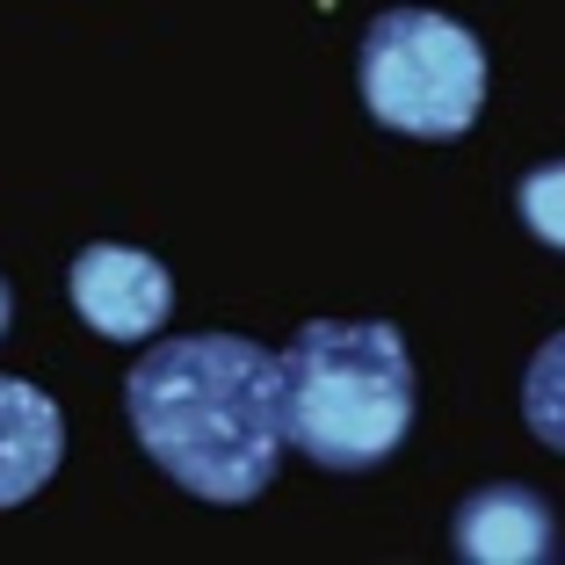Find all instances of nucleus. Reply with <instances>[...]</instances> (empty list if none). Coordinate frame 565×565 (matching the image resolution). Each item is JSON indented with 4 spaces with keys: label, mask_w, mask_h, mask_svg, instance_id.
I'll list each match as a JSON object with an SVG mask.
<instances>
[{
    "label": "nucleus",
    "mask_w": 565,
    "mask_h": 565,
    "mask_svg": "<svg viewBox=\"0 0 565 565\" xmlns=\"http://www.w3.org/2000/svg\"><path fill=\"white\" fill-rule=\"evenodd\" d=\"M146 457L196 500H254L276 479L290 443L282 420V355L239 333L160 341L124 384Z\"/></svg>",
    "instance_id": "obj_1"
},
{
    "label": "nucleus",
    "mask_w": 565,
    "mask_h": 565,
    "mask_svg": "<svg viewBox=\"0 0 565 565\" xmlns=\"http://www.w3.org/2000/svg\"><path fill=\"white\" fill-rule=\"evenodd\" d=\"M290 443L327 471H363L414 428V355L384 319H305L282 349Z\"/></svg>",
    "instance_id": "obj_2"
},
{
    "label": "nucleus",
    "mask_w": 565,
    "mask_h": 565,
    "mask_svg": "<svg viewBox=\"0 0 565 565\" xmlns=\"http://www.w3.org/2000/svg\"><path fill=\"white\" fill-rule=\"evenodd\" d=\"M363 102L406 138H465L486 102V51L435 8H384L363 36Z\"/></svg>",
    "instance_id": "obj_3"
},
{
    "label": "nucleus",
    "mask_w": 565,
    "mask_h": 565,
    "mask_svg": "<svg viewBox=\"0 0 565 565\" xmlns=\"http://www.w3.org/2000/svg\"><path fill=\"white\" fill-rule=\"evenodd\" d=\"M73 312L102 333V341H152L174 312V282L152 254L138 247H117V239H102V247L73 254Z\"/></svg>",
    "instance_id": "obj_4"
},
{
    "label": "nucleus",
    "mask_w": 565,
    "mask_h": 565,
    "mask_svg": "<svg viewBox=\"0 0 565 565\" xmlns=\"http://www.w3.org/2000/svg\"><path fill=\"white\" fill-rule=\"evenodd\" d=\"M457 558L471 565H536L551 558V508L530 486H479L457 508Z\"/></svg>",
    "instance_id": "obj_5"
},
{
    "label": "nucleus",
    "mask_w": 565,
    "mask_h": 565,
    "mask_svg": "<svg viewBox=\"0 0 565 565\" xmlns=\"http://www.w3.org/2000/svg\"><path fill=\"white\" fill-rule=\"evenodd\" d=\"M66 457V414L22 377H0V508L30 500Z\"/></svg>",
    "instance_id": "obj_6"
},
{
    "label": "nucleus",
    "mask_w": 565,
    "mask_h": 565,
    "mask_svg": "<svg viewBox=\"0 0 565 565\" xmlns=\"http://www.w3.org/2000/svg\"><path fill=\"white\" fill-rule=\"evenodd\" d=\"M522 420L536 428V443H551L565 457V333H551L530 377H522Z\"/></svg>",
    "instance_id": "obj_7"
},
{
    "label": "nucleus",
    "mask_w": 565,
    "mask_h": 565,
    "mask_svg": "<svg viewBox=\"0 0 565 565\" xmlns=\"http://www.w3.org/2000/svg\"><path fill=\"white\" fill-rule=\"evenodd\" d=\"M515 211H522V225H530L544 247L565 254V160H551V167H536V174H522Z\"/></svg>",
    "instance_id": "obj_8"
},
{
    "label": "nucleus",
    "mask_w": 565,
    "mask_h": 565,
    "mask_svg": "<svg viewBox=\"0 0 565 565\" xmlns=\"http://www.w3.org/2000/svg\"><path fill=\"white\" fill-rule=\"evenodd\" d=\"M8 312H15V298H8V282H0V333H8Z\"/></svg>",
    "instance_id": "obj_9"
}]
</instances>
